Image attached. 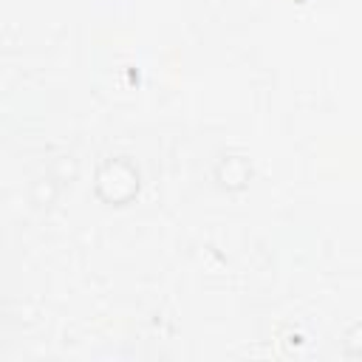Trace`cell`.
<instances>
[{"label":"cell","mask_w":362,"mask_h":362,"mask_svg":"<svg viewBox=\"0 0 362 362\" xmlns=\"http://www.w3.org/2000/svg\"><path fill=\"white\" fill-rule=\"evenodd\" d=\"M141 192V170L127 156L99 161L93 173V195L105 206H127Z\"/></svg>","instance_id":"1"},{"label":"cell","mask_w":362,"mask_h":362,"mask_svg":"<svg viewBox=\"0 0 362 362\" xmlns=\"http://www.w3.org/2000/svg\"><path fill=\"white\" fill-rule=\"evenodd\" d=\"M212 178L223 192H243L252 181V161L243 153H223L212 167Z\"/></svg>","instance_id":"2"},{"label":"cell","mask_w":362,"mask_h":362,"mask_svg":"<svg viewBox=\"0 0 362 362\" xmlns=\"http://www.w3.org/2000/svg\"><path fill=\"white\" fill-rule=\"evenodd\" d=\"M59 187H62V184H59L54 175H42V178H37V181L31 184V189H28V201H31L37 209H48V206L57 201Z\"/></svg>","instance_id":"3"},{"label":"cell","mask_w":362,"mask_h":362,"mask_svg":"<svg viewBox=\"0 0 362 362\" xmlns=\"http://www.w3.org/2000/svg\"><path fill=\"white\" fill-rule=\"evenodd\" d=\"M48 175H54L59 184H71L79 175V161L74 156H57L48 167Z\"/></svg>","instance_id":"4"},{"label":"cell","mask_w":362,"mask_h":362,"mask_svg":"<svg viewBox=\"0 0 362 362\" xmlns=\"http://www.w3.org/2000/svg\"><path fill=\"white\" fill-rule=\"evenodd\" d=\"M342 356L345 359H362V320L351 322L342 331Z\"/></svg>","instance_id":"5"}]
</instances>
